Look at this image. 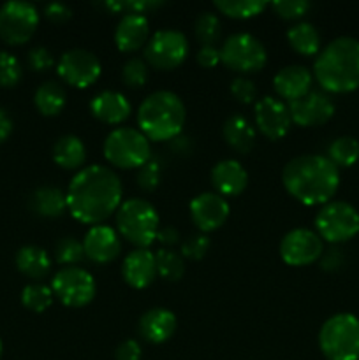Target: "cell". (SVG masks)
I'll return each mask as SVG.
<instances>
[{
	"instance_id": "obj_7",
	"label": "cell",
	"mask_w": 359,
	"mask_h": 360,
	"mask_svg": "<svg viewBox=\"0 0 359 360\" xmlns=\"http://www.w3.org/2000/svg\"><path fill=\"white\" fill-rule=\"evenodd\" d=\"M104 157L113 167L139 169L151 158L148 137L132 127H118L104 141Z\"/></svg>"
},
{
	"instance_id": "obj_9",
	"label": "cell",
	"mask_w": 359,
	"mask_h": 360,
	"mask_svg": "<svg viewBox=\"0 0 359 360\" xmlns=\"http://www.w3.org/2000/svg\"><path fill=\"white\" fill-rule=\"evenodd\" d=\"M267 53L263 42L248 32L229 35L220 49V62L239 74L259 72L266 65Z\"/></svg>"
},
{
	"instance_id": "obj_12",
	"label": "cell",
	"mask_w": 359,
	"mask_h": 360,
	"mask_svg": "<svg viewBox=\"0 0 359 360\" xmlns=\"http://www.w3.org/2000/svg\"><path fill=\"white\" fill-rule=\"evenodd\" d=\"M53 295L67 308H84L97 292L94 276L77 266L62 267L51 280Z\"/></svg>"
},
{
	"instance_id": "obj_50",
	"label": "cell",
	"mask_w": 359,
	"mask_h": 360,
	"mask_svg": "<svg viewBox=\"0 0 359 360\" xmlns=\"http://www.w3.org/2000/svg\"><path fill=\"white\" fill-rule=\"evenodd\" d=\"M13 134V118L4 108H0V143L7 141V137Z\"/></svg>"
},
{
	"instance_id": "obj_19",
	"label": "cell",
	"mask_w": 359,
	"mask_h": 360,
	"mask_svg": "<svg viewBox=\"0 0 359 360\" xmlns=\"http://www.w3.org/2000/svg\"><path fill=\"white\" fill-rule=\"evenodd\" d=\"M178 327V320L172 311L165 308H151L141 315L137 322V333L144 341L160 345L171 340Z\"/></svg>"
},
{
	"instance_id": "obj_31",
	"label": "cell",
	"mask_w": 359,
	"mask_h": 360,
	"mask_svg": "<svg viewBox=\"0 0 359 360\" xmlns=\"http://www.w3.org/2000/svg\"><path fill=\"white\" fill-rule=\"evenodd\" d=\"M327 158L336 167H351L359 160V141L352 136H340L327 148Z\"/></svg>"
},
{
	"instance_id": "obj_52",
	"label": "cell",
	"mask_w": 359,
	"mask_h": 360,
	"mask_svg": "<svg viewBox=\"0 0 359 360\" xmlns=\"http://www.w3.org/2000/svg\"><path fill=\"white\" fill-rule=\"evenodd\" d=\"M2 352H4V345H2V340H0V357H2Z\"/></svg>"
},
{
	"instance_id": "obj_15",
	"label": "cell",
	"mask_w": 359,
	"mask_h": 360,
	"mask_svg": "<svg viewBox=\"0 0 359 360\" xmlns=\"http://www.w3.org/2000/svg\"><path fill=\"white\" fill-rule=\"evenodd\" d=\"M287 105L292 122L299 127L324 125L336 111L333 98L319 90H310L305 97L289 102Z\"/></svg>"
},
{
	"instance_id": "obj_34",
	"label": "cell",
	"mask_w": 359,
	"mask_h": 360,
	"mask_svg": "<svg viewBox=\"0 0 359 360\" xmlns=\"http://www.w3.org/2000/svg\"><path fill=\"white\" fill-rule=\"evenodd\" d=\"M51 287L42 283H30L21 290V304L34 313H42L53 304Z\"/></svg>"
},
{
	"instance_id": "obj_17",
	"label": "cell",
	"mask_w": 359,
	"mask_h": 360,
	"mask_svg": "<svg viewBox=\"0 0 359 360\" xmlns=\"http://www.w3.org/2000/svg\"><path fill=\"white\" fill-rule=\"evenodd\" d=\"M231 207L217 192H203L190 200V217L201 232H213L227 221Z\"/></svg>"
},
{
	"instance_id": "obj_37",
	"label": "cell",
	"mask_w": 359,
	"mask_h": 360,
	"mask_svg": "<svg viewBox=\"0 0 359 360\" xmlns=\"http://www.w3.org/2000/svg\"><path fill=\"white\" fill-rule=\"evenodd\" d=\"M23 67L9 51H0V88H13L20 83Z\"/></svg>"
},
{
	"instance_id": "obj_49",
	"label": "cell",
	"mask_w": 359,
	"mask_h": 360,
	"mask_svg": "<svg viewBox=\"0 0 359 360\" xmlns=\"http://www.w3.org/2000/svg\"><path fill=\"white\" fill-rule=\"evenodd\" d=\"M157 239L160 245L164 246H175L176 243L180 241V232L178 229L172 227V225H165V227H160L157 232Z\"/></svg>"
},
{
	"instance_id": "obj_45",
	"label": "cell",
	"mask_w": 359,
	"mask_h": 360,
	"mask_svg": "<svg viewBox=\"0 0 359 360\" xmlns=\"http://www.w3.org/2000/svg\"><path fill=\"white\" fill-rule=\"evenodd\" d=\"M141 352L139 343L136 340H125L118 345L115 352L116 360H141Z\"/></svg>"
},
{
	"instance_id": "obj_29",
	"label": "cell",
	"mask_w": 359,
	"mask_h": 360,
	"mask_svg": "<svg viewBox=\"0 0 359 360\" xmlns=\"http://www.w3.org/2000/svg\"><path fill=\"white\" fill-rule=\"evenodd\" d=\"M287 41L296 53L303 56H317L320 51V34L315 25L299 21L287 30Z\"/></svg>"
},
{
	"instance_id": "obj_6",
	"label": "cell",
	"mask_w": 359,
	"mask_h": 360,
	"mask_svg": "<svg viewBox=\"0 0 359 360\" xmlns=\"http://www.w3.org/2000/svg\"><path fill=\"white\" fill-rule=\"evenodd\" d=\"M319 348L327 360H359V319L336 313L319 330Z\"/></svg>"
},
{
	"instance_id": "obj_11",
	"label": "cell",
	"mask_w": 359,
	"mask_h": 360,
	"mask_svg": "<svg viewBox=\"0 0 359 360\" xmlns=\"http://www.w3.org/2000/svg\"><path fill=\"white\" fill-rule=\"evenodd\" d=\"M39 27V11L32 2L9 0L0 7V39L11 46L25 44Z\"/></svg>"
},
{
	"instance_id": "obj_10",
	"label": "cell",
	"mask_w": 359,
	"mask_h": 360,
	"mask_svg": "<svg viewBox=\"0 0 359 360\" xmlns=\"http://www.w3.org/2000/svg\"><path fill=\"white\" fill-rule=\"evenodd\" d=\"M189 39L175 28L157 30L144 46V62L153 69L172 70L182 65L189 56Z\"/></svg>"
},
{
	"instance_id": "obj_20",
	"label": "cell",
	"mask_w": 359,
	"mask_h": 360,
	"mask_svg": "<svg viewBox=\"0 0 359 360\" xmlns=\"http://www.w3.org/2000/svg\"><path fill=\"white\" fill-rule=\"evenodd\" d=\"M122 276L129 287L137 288V290L150 287L157 276L155 253H151L148 248H137L130 252L123 259Z\"/></svg>"
},
{
	"instance_id": "obj_38",
	"label": "cell",
	"mask_w": 359,
	"mask_h": 360,
	"mask_svg": "<svg viewBox=\"0 0 359 360\" xmlns=\"http://www.w3.org/2000/svg\"><path fill=\"white\" fill-rule=\"evenodd\" d=\"M148 63L143 58L130 56L122 65V79L129 88H141L148 81Z\"/></svg>"
},
{
	"instance_id": "obj_4",
	"label": "cell",
	"mask_w": 359,
	"mask_h": 360,
	"mask_svg": "<svg viewBox=\"0 0 359 360\" xmlns=\"http://www.w3.org/2000/svg\"><path fill=\"white\" fill-rule=\"evenodd\" d=\"M187 109L180 95L157 90L148 95L137 109V125L148 141H172L182 136Z\"/></svg>"
},
{
	"instance_id": "obj_33",
	"label": "cell",
	"mask_w": 359,
	"mask_h": 360,
	"mask_svg": "<svg viewBox=\"0 0 359 360\" xmlns=\"http://www.w3.org/2000/svg\"><path fill=\"white\" fill-rule=\"evenodd\" d=\"M155 264H157V274L165 281L182 280L185 273V262L182 253L171 248H162L155 253Z\"/></svg>"
},
{
	"instance_id": "obj_21",
	"label": "cell",
	"mask_w": 359,
	"mask_h": 360,
	"mask_svg": "<svg viewBox=\"0 0 359 360\" xmlns=\"http://www.w3.org/2000/svg\"><path fill=\"white\" fill-rule=\"evenodd\" d=\"M211 185L222 197H236L245 192L248 185V172L243 167L241 162L234 158L220 160L211 169Z\"/></svg>"
},
{
	"instance_id": "obj_23",
	"label": "cell",
	"mask_w": 359,
	"mask_h": 360,
	"mask_svg": "<svg viewBox=\"0 0 359 360\" xmlns=\"http://www.w3.org/2000/svg\"><path fill=\"white\" fill-rule=\"evenodd\" d=\"M92 115L108 125H120L132 112L129 98L115 90H104L90 101Z\"/></svg>"
},
{
	"instance_id": "obj_26",
	"label": "cell",
	"mask_w": 359,
	"mask_h": 360,
	"mask_svg": "<svg viewBox=\"0 0 359 360\" xmlns=\"http://www.w3.org/2000/svg\"><path fill=\"white\" fill-rule=\"evenodd\" d=\"M28 206L35 214L44 218H58L67 210V197L56 186H39L28 199Z\"/></svg>"
},
{
	"instance_id": "obj_1",
	"label": "cell",
	"mask_w": 359,
	"mask_h": 360,
	"mask_svg": "<svg viewBox=\"0 0 359 360\" xmlns=\"http://www.w3.org/2000/svg\"><path fill=\"white\" fill-rule=\"evenodd\" d=\"M123 195L120 176L106 165H88L70 179L67 190V210L77 221L102 225L118 211Z\"/></svg>"
},
{
	"instance_id": "obj_3",
	"label": "cell",
	"mask_w": 359,
	"mask_h": 360,
	"mask_svg": "<svg viewBox=\"0 0 359 360\" xmlns=\"http://www.w3.org/2000/svg\"><path fill=\"white\" fill-rule=\"evenodd\" d=\"M313 77L331 94H348L359 88V39L341 35L327 42L313 62Z\"/></svg>"
},
{
	"instance_id": "obj_16",
	"label": "cell",
	"mask_w": 359,
	"mask_h": 360,
	"mask_svg": "<svg viewBox=\"0 0 359 360\" xmlns=\"http://www.w3.org/2000/svg\"><path fill=\"white\" fill-rule=\"evenodd\" d=\"M256 125L264 137L271 141H278L287 136L291 130L292 118L289 112V105L277 97L259 98L256 102Z\"/></svg>"
},
{
	"instance_id": "obj_39",
	"label": "cell",
	"mask_w": 359,
	"mask_h": 360,
	"mask_svg": "<svg viewBox=\"0 0 359 360\" xmlns=\"http://www.w3.org/2000/svg\"><path fill=\"white\" fill-rule=\"evenodd\" d=\"M162 179V164L157 160V158L151 157L150 160L144 165H141L137 169L136 181L139 185V188H143L144 192H153L158 186Z\"/></svg>"
},
{
	"instance_id": "obj_22",
	"label": "cell",
	"mask_w": 359,
	"mask_h": 360,
	"mask_svg": "<svg viewBox=\"0 0 359 360\" xmlns=\"http://www.w3.org/2000/svg\"><path fill=\"white\" fill-rule=\"evenodd\" d=\"M313 74L308 67L292 63L278 70L273 77V88L278 97L285 98L287 102L298 101L305 97L312 88Z\"/></svg>"
},
{
	"instance_id": "obj_8",
	"label": "cell",
	"mask_w": 359,
	"mask_h": 360,
	"mask_svg": "<svg viewBox=\"0 0 359 360\" xmlns=\"http://www.w3.org/2000/svg\"><path fill=\"white\" fill-rule=\"evenodd\" d=\"M315 229L320 239L340 245L359 234V211L345 200L324 204L315 217Z\"/></svg>"
},
{
	"instance_id": "obj_41",
	"label": "cell",
	"mask_w": 359,
	"mask_h": 360,
	"mask_svg": "<svg viewBox=\"0 0 359 360\" xmlns=\"http://www.w3.org/2000/svg\"><path fill=\"white\" fill-rule=\"evenodd\" d=\"M208 250H210V239H208V236L194 234L182 243V250H180V253H182L183 259L201 260L204 255H206Z\"/></svg>"
},
{
	"instance_id": "obj_40",
	"label": "cell",
	"mask_w": 359,
	"mask_h": 360,
	"mask_svg": "<svg viewBox=\"0 0 359 360\" xmlns=\"http://www.w3.org/2000/svg\"><path fill=\"white\" fill-rule=\"evenodd\" d=\"M312 4L308 0H275L271 2V9L284 20H299L310 11Z\"/></svg>"
},
{
	"instance_id": "obj_35",
	"label": "cell",
	"mask_w": 359,
	"mask_h": 360,
	"mask_svg": "<svg viewBox=\"0 0 359 360\" xmlns=\"http://www.w3.org/2000/svg\"><path fill=\"white\" fill-rule=\"evenodd\" d=\"M220 18L215 13H201L197 14L196 21H194V32L196 37L203 46H213L215 42L220 39Z\"/></svg>"
},
{
	"instance_id": "obj_5",
	"label": "cell",
	"mask_w": 359,
	"mask_h": 360,
	"mask_svg": "<svg viewBox=\"0 0 359 360\" xmlns=\"http://www.w3.org/2000/svg\"><path fill=\"white\" fill-rule=\"evenodd\" d=\"M116 227L120 236L130 245L137 248H148L157 239L160 218L153 204L134 197L120 204L116 211Z\"/></svg>"
},
{
	"instance_id": "obj_28",
	"label": "cell",
	"mask_w": 359,
	"mask_h": 360,
	"mask_svg": "<svg viewBox=\"0 0 359 360\" xmlns=\"http://www.w3.org/2000/svg\"><path fill=\"white\" fill-rule=\"evenodd\" d=\"M16 267L21 274L30 280H42L51 271V259L41 246H21L16 253Z\"/></svg>"
},
{
	"instance_id": "obj_25",
	"label": "cell",
	"mask_w": 359,
	"mask_h": 360,
	"mask_svg": "<svg viewBox=\"0 0 359 360\" xmlns=\"http://www.w3.org/2000/svg\"><path fill=\"white\" fill-rule=\"evenodd\" d=\"M222 136L232 150L241 155L248 153L256 144V129L241 115H232L225 120L222 127Z\"/></svg>"
},
{
	"instance_id": "obj_44",
	"label": "cell",
	"mask_w": 359,
	"mask_h": 360,
	"mask_svg": "<svg viewBox=\"0 0 359 360\" xmlns=\"http://www.w3.org/2000/svg\"><path fill=\"white\" fill-rule=\"evenodd\" d=\"M44 16L55 23H63V21L70 20L73 9L63 2H49L44 6Z\"/></svg>"
},
{
	"instance_id": "obj_42",
	"label": "cell",
	"mask_w": 359,
	"mask_h": 360,
	"mask_svg": "<svg viewBox=\"0 0 359 360\" xmlns=\"http://www.w3.org/2000/svg\"><path fill=\"white\" fill-rule=\"evenodd\" d=\"M231 94L241 104H252L257 98V86L248 77L238 76L231 81Z\"/></svg>"
},
{
	"instance_id": "obj_43",
	"label": "cell",
	"mask_w": 359,
	"mask_h": 360,
	"mask_svg": "<svg viewBox=\"0 0 359 360\" xmlns=\"http://www.w3.org/2000/svg\"><path fill=\"white\" fill-rule=\"evenodd\" d=\"M28 65L35 72H46L55 65V58H53L51 51L44 46H35L28 51Z\"/></svg>"
},
{
	"instance_id": "obj_36",
	"label": "cell",
	"mask_w": 359,
	"mask_h": 360,
	"mask_svg": "<svg viewBox=\"0 0 359 360\" xmlns=\"http://www.w3.org/2000/svg\"><path fill=\"white\" fill-rule=\"evenodd\" d=\"M83 257H84L83 241L73 238V236H69V238H62L55 245V259L56 262L62 264V266L65 267L76 266L80 260H83Z\"/></svg>"
},
{
	"instance_id": "obj_47",
	"label": "cell",
	"mask_w": 359,
	"mask_h": 360,
	"mask_svg": "<svg viewBox=\"0 0 359 360\" xmlns=\"http://www.w3.org/2000/svg\"><path fill=\"white\" fill-rule=\"evenodd\" d=\"M162 6H164V2H158V0H130V2H123V11L146 16L148 11L158 9Z\"/></svg>"
},
{
	"instance_id": "obj_32",
	"label": "cell",
	"mask_w": 359,
	"mask_h": 360,
	"mask_svg": "<svg viewBox=\"0 0 359 360\" xmlns=\"http://www.w3.org/2000/svg\"><path fill=\"white\" fill-rule=\"evenodd\" d=\"M213 6L224 16L246 20V18L257 16V14L263 13L267 4L263 2V0H215Z\"/></svg>"
},
{
	"instance_id": "obj_51",
	"label": "cell",
	"mask_w": 359,
	"mask_h": 360,
	"mask_svg": "<svg viewBox=\"0 0 359 360\" xmlns=\"http://www.w3.org/2000/svg\"><path fill=\"white\" fill-rule=\"evenodd\" d=\"M99 6L111 11V13H120V11H123V2H116V0H106V2L99 4Z\"/></svg>"
},
{
	"instance_id": "obj_46",
	"label": "cell",
	"mask_w": 359,
	"mask_h": 360,
	"mask_svg": "<svg viewBox=\"0 0 359 360\" xmlns=\"http://www.w3.org/2000/svg\"><path fill=\"white\" fill-rule=\"evenodd\" d=\"M197 63L201 67H206V69H211V67L218 65L220 63V49H217L215 46H201V49L197 51Z\"/></svg>"
},
{
	"instance_id": "obj_30",
	"label": "cell",
	"mask_w": 359,
	"mask_h": 360,
	"mask_svg": "<svg viewBox=\"0 0 359 360\" xmlns=\"http://www.w3.org/2000/svg\"><path fill=\"white\" fill-rule=\"evenodd\" d=\"M34 104L37 111L44 116H56L63 111L67 104V94L56 81H46L35 90Z\"/></svg>"
},
{
	"instance_id": "obj_48",
	"label": "cell",
	"mask_w": 359,
	"mask_h": 360,
	"mask_svg": "<svg viewBox=\"0 0 359 360\" xmlns=\"http://www.w3.org/2000/svg\"><path fill=\"white\" fill-rule=\"evenodd\" d=\"M341 262H344V255L338 248L329 250V252L322 253V257H320V266H322L324 271H336L338 267H341Z\"/></svg>"
},
{
	"instance_id": "obj_13",
	"label": "cell",
	"mask_w": 359,
	"mask_h": 360,
	"mask_svg": "<svg viewBox=\"0 0 359 360\" xmlns=\"http://www.w3.org/2000/svg\"><path fill=\"white\" fill-rule=\"evenodd\" d=\"M56 72L70 86L88 88L99 79L102 65L95 53L83 48H73L60 56Z\"/></svg>"
},
{
	"instance_id": "obj_24",
	"label": "cell",
	"mask_w": 359,
	"mask_h": 360,
	"mask_svg": "<svg viewBox=\"0 0 359 360\" xmlns=\"http://www.w3.org/2000/svg\"><path fill=\"white\" fill-rule=\"evenodd\" d=\"M148 37H150V21L144 14L127 13L116 25L115 42L120 51H136L144 42H148Z\"/></svg>"
},
{
	"instance_id": "obj_27",
	"label": "cell",
	"mask_w": 359,
	"mask_h": 360,
	"mask_svg": "<svg viewBox=\"0 0 359 360\" xmlns=\"http://www.w3.org/2000/svg\"><path fill=\"white\" fill-rule=\"evenodd\" d=\"M51 157L58 167L65 169V171H76L84 164L87 148L80 137L65 134V136L58 137L56 143L53 144Z\"/></svg>"
},
{
	"instance_id": "obj_18",
	"label": "cell",
	"mask_w": 359,
	"mask_h": 360,
	"mask_svg": "<svg viewBox=\"0 0 359 360\" xmlns=\"http://www.w3.org/2000/svg\"><path fill=\"white\" fill-rule=\"evenodd\" d=\"M84 257L95 264L113 262L122 252V243L115 229L109 225H94L84 234L83 239Z\"/></svg>"
},
{
	"instance_id": "obj_14",
	"label": "cell",
	"mask_w": 359,
	"mask_h": 360,
	"mask_svg": "<svg viewBox=\"0 0 359 360\" xmlns=\"http://www.w3.org/2000/svg\"><path fill=\"white\" fill-rule=\"evenodd\" d=\"M324 253V243L317 232L310 229H292L282 238L280 257L287 266L305 267L320 260Z\"/></svg>"
},
{
	"instance_id": "obj_2",
	"label": "cell",
	"mask_w": 359,
	"mask_h": 360,
	"mask_svg": "<svg viewBox=\"0 0 359 360\" xmlns=\"http://www.w3.org/2000/svg\"><path fill=\"white\" fill-rule=\"evenodd\" d=\"M282 183L305 206L331 202L340 186V169L324 155H298L285 164Z\"/></svg>"
}]
</instances>
